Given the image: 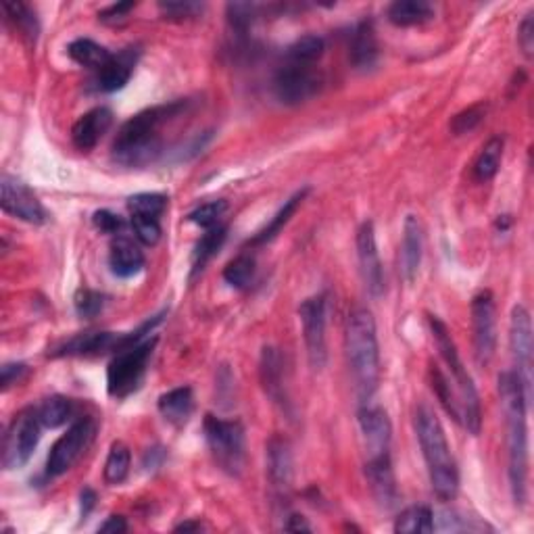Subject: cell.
<instances>
[{
  "instance_id": "60d3db41",
  "label": "cell",
  "mask_w": 534,
  "mask_h": 534,
  "mask_svg": "<svg viewBox=\"0 0 534 534\" xmlns=\"http://www.w3.org/2000/svg\"><path fill=\"white\" fill-rule=\"evenodd\" d=\"M487 103H476V105H472V107H467V109H464V111H459L456 118L451 119V124H449V128H451V132L456 134V136H464V134H470L472 129H476L480 126V121L485 119V115H487Z\"/></svg>"
},
{
  "instance_id": "603a6c76",
  "label": "cell",
  "mask_w": 534,
  "mask_h": 534,
  "mask_svg": "<svg viewBox=\"0 0 534 534\" xmlns=\"http://www.w3.org/2000/svg\"><path fill=\"white\" fill-rule=\"evenodd\" d=\"M349 59L353 63V67L359 71H367L376 65L378 40L372 21H362V24L355 27V32H353Z\"/></svg>"
},
{
  "instance_id": "8fae6325",
  "label": "cell",
  "mask_w": 534,
  "mask_h": 534,
  "mask_svg": "<svg viewBox=\"0 0 534 534\" xmlns=\"http://www.w3.org/2000/svg\"><path fill=\"white\" fill-rule=\"evenodd\" d=\"M303 338H305L307 357L313 370H322L326 365V297L317 294L301 303L299 307Z\"/></svg>"
},
{
  "instance_id": "2e32d148",
  "label": "cell",
  "mask_w": 534,
  "mask_h": 534,
  "mask_svg": "<svg viewBox=\"0 0 534 534\" xmlns=\"http://www.w3.org/2000/svg\"><path fill=\"white\" fill-rule=\"evenodd\" d=\"M359 430H362L367 459L391 453L393 426L388 420V414L380 407L365 406L359 409Z\"/></svg>"
},
{
  "instance_id": "6da1fadb",
  "label": "cell",
  "mask_w": 534,
  "mask_h": 534,
  "mask_svg": "<svg viewBox=\"0 0 534 534\" xmlns=\"http://www.w3.org/2000/svg\"><path fill=\"white\" fill-rule=\"evenodd\" d=\"M189 100L157 105L129 118L115 136L111 155L126 168H147L163 153L161 128L189 109Z\"/></svg>"
},
{
  "instance_id": "f5cc1de1",
  "label": "cell",
  "mask_w": 534,
  "mask_h": 534,
  "mask_svg": "<svg viewBox=\"0 0 534 534\" xmlns=\"http://www.w3.org/2000/svg\"><path fill=\"white\" fill-rule=\"evenodd\" d=\"M79 499H82V518H88L90 511L95 509V505H97V493L92 488H84Z\"/></svg>"
},
{
  "instance_id": "f35d334b",
  "label": "cell",
  "mask_w": 534,
  "mask_h": 534,
  "mask_svg": "<svg viewBox=\"0 0 534 534\" xmlns=\"http://www.w3.org/2000/svg\"><path fill=\"white\" fill-rule=\"evenodd\" d=\"M259 9H262V6L255 3H230L226 6V17L230 27H232V32L236 36L249 34L252 24H255V19L259 17Z\"/></svg>"
},
{
  "instance_id": "5b68a950",
  "label": "cell",
  "mask_w": 534,
  "mask_h": 534,
  "mask_svg": "<svg viewBox=\"0 0 534 534\" xmlns=\"http://www.w3.org/2000/svg\"><path fill=\"white\" fill-rule=\"evenodd\" d=\"M428 323L440 357H443L447 370L451 374L453 385H456V393L461 407V426L476 436L480 432V399L478 393H476L472 376L467 374L464 364H461L457 346L453 343L449 328L445 326V322L438 320L436 315H428Z\"/></svg>"
},
{
  "instance_id": "484cf974",
  "label": "cell",
  "mask_w": 534,
  "mask_h": 534,
  "mask_svg": "<svg viewBox=\"0 0 534 534\" xmlns=\"http://www.w3.org/2000/svg\"><path fill=\"white\" fill-rule=\"evenodd\" d=\"M159 411L165 417V422L173 426H184L190 420L194 409V396L190 386L171 388L169 393L159 396Z\"/></svg>"
},
{
  "instance_id": "b9f144b4",
  "label": "cell",
  "mask_w": 534,
  "mask_h": 534,
  "mask_svg": "<svg viewBox=\"0 0 534 534\" xmlns=\"http://www.w3.org/2000/svg\"><path fill=\"white\" fill-rule=\"evenodd\" d=\"M105 303H107L105 294L98 291H92V288H82V291L76 293V299H74L77 315L86 317V320H92V317H97L100 312H103Z\"/></svg>"
},
{
  "instance_id": "c3c4849f",
  "label": "cell",
  "mask_w": 534,
  "mask_h": 534,
  "mask_svg": "<svg viewBox=\"0 0 534 534\" xmlns=\"http://www.w3.org/2000/svg\"><path fill=\"white\" fill-rule=\"evenodd\" d=\"M134 3H118V5H111L107 6V9H103L98 13V19L103 21V24L107 26H118L121 24V21H126L128 13L134 9Z\"/></svg>"
},
{
  "instance_id": "1f68e13d",
  "label": "cell",
  "mask_w": 534,
  "mask_h": 534,
  "mask_svg": "<svg viewBox=\"0 0 534 534\" xmlns=\"http://www.w3.org/2000/svg\"><path fill=\"white\" fill-rule=\"evenodd\" d=\"M503 147L505 142L499 136L490 139L482 150L476 157L474 161V180L476 182H490L497 176V171L501 168V159H503Z\"/></svg>"
},
{
  "instance_id": "4fadbf2b",
  "label": "cell",
  "mask_w": 534,
  "mask_h": 534,
  "mask_svg": "<svg viewBox=\"0 0 534 534\" xmlns=\"http://www.w3.org/2000/svg\"><path fill=\"white\" fill-rule=\"evenodd\" d=\"M0 190H3L0 205H3L5 213H9L21 221L34 223V226L48 221L46 209L42 207L38 197L30 190V186L21 182L19 178L3 173V178H0Z\"/></svg>"
},
{
  "instance_id": "ac0fdd59",
  "label": "cell",
  "mask_w": 534,
  "mask_h": 534,
  "mask_svg": "<svg viewBox=\"0 0 534 534\" xmlns=\"http://www.w3.org/2000/svg\"><path fill=\"white\" fill-rule=\"evenodd\" d=\"M365 478H367V485H370L374 499L378 501L380 508L391 509L396 501V480L393 472L391 453L367 459Z\"/></svg>"
},
{
  "instance_id": "4316f807",
  "label": "cell",
  "mask_w": 534,
  "mask_h": 534,
  "mask_svg": "<svg viewBox=\"0 0 534 534\" xmlns=\"http://www.w3.org/2000/svg\"><path fill=\"white\" fill-rule=\"evenodd\" d=\"M386 17L396 27L422 26L435 17V6L426 0H396L388 6Z\"/></svg>"
},
{
  "instance_id": "d6986e66",
  "label": "cell",
  "mask_w": 534,
  "mask_h": 534,
  "mask_svg": "<svg viewBox=\"0 0 534 534\" xmlns=\"http://www.w3.org/2000/svg\"><path fill=\"white\" fill-rule=\"evenodd\" d=\"M111 121L113 113L107 107H97V109L84 113L71 128V142L76 144V149L88 153L107 134V129L111 128Z\"/></svg>"
},
{
  "instance_id": "7dc6e473",
  "label": "cell",
  "mask_w": 534,
  "mask_h": 534,
  "mask_svg": "<svg viewBox=\"0 0 534 534\" xmlns=\"http://www.w3.org/2000/svg\"><path fill=\"white\" fill-rule=\"evenodd\" d=\"M518 45H519V48H522V53L530 59L532 50H534V15L532 13H529V15L524 17L522 24H519Z\"/></svg>"
},
{
  "instance_id": "44dd1931",
  "label": "cell",
  "mask_w": 534,
  "mask_h": 534,
  "mask_svg": "<svg viewBox=\"0 0 534 534\" xmlns=\"http://www.w3.org/2000/svg\"><path fill=\"white\" fill-rule=\"evenodd\" d=\"M124 336V334H121ZM121 336L113 334V332H84L71 338L53 353V357L65 355H98V353L107 351H119Z\"/></svg>"
},
{
  "instance_id": "83f0119b",
  "label": "cell",
  "mask_w": 534,
  "mask_h": 534,
  "mask_svg": "<svg viewBox=\"0 0 534 534\" xmlns=\"http://www.w3.org/2000/svg\"><path fill=\"white\" fill-rule=\"evenodd\" d=\"M5 17L9 24L15 27V32L21 34V38L36 45L40 34L38 19H36V13L27 6L26 3H19V0H5L3 3Z\"/></svg>"
},
{
  "instance_id": "bcb514c9",
  "label": "cell",
  "mask_w": 534,
  "mask_h": 534,
  "mask_svg": "<svg viewBox=\"0 0 534 534\" xmlns=\"http://www.w3.org/2000/svg\"><path fill=\"white\" fill-rule=\"evenodd\" d=\"M92 223L100 230L103 234H113V236H119L121 230H124V220L119 218V215H115L111 211H97L95 215H92Z\"/></svg>"
},
{
  "instance_id": "681fc988",
  "label": "cell",
  "mask_w": 534,
  "mask_h": 534,
  "mask_svg": "<svg viewBox=\"0 0 534 534\" xmlns=\"http://www.w3.org/2000/svg\"><path fill=\"white\" fill-rule=\"evenodd\" d=\"M27 376V365L26 364H5L3 365V376H0V382H3V391H9L13 385H17Z\"/></svg>"
},
{
  "instance_id": "11a10c76",
  "label": "cell",
  "mask_w": 534,
  "mask_h": 534,
  "mask_svg": "<svg viewBox=\"0 0 534 534\" xmlns=\"http://www.w3.org/2000/svg\"><path fill=\"white\" fill-rule=\"evenodd\" d=\"M501 220H497V228H501V230H508V226H509V215H499Z\"/></svg>"
},
{
  "instance_id": "f1b7e54d",
  "label": "cell",
  "mask_w": 534,
  "mask_h": 534,
  "mask_svg": "<svg viewBox=\"0 0 534 534\" xmlns=\"http://www.w3.org/2000/svg\"><path fill=\"white\" fill-rule=\"evenodd\" d=\"M228 238V228L226 226H215L207 230V234L197 242L192 252V270H190V280H194L199 273H203L207 263L218 255V251L223 247Z\"/></svg>"
},
{
  "instance_id": "7402d4cb",
  "label": "cell",
  "mask_w": 534,
  "mask_h": 534,
  "mask_svg": "<svg viewBox=\"0 0 534 534\" xmlns=\"http://www.w3.org/2000/svg\"><path fill=\"white\" fill-rule=\"evenodd\" d=\"M136 61H139V50L126 48L119 55H113L111 61L105 65L103 69L97 71V84L98 90L103 92H118L129 82L134 74Z\"/></svg>"
},
{
  "instance_id": "d6a6232c",
  "label": "cell",
  "mask_w": 534,
  "mask_h": 534,
  "mask_svg": "<svg viewBox=\"0 0 534 534\" xmlns=\"http://www.w3.org/2000/svg\"><path fill=\"white\" fill-rule=\"evenodd\" d=\"M435 530V514L428 505H414L401 511V516L395 522V532L401 534H417Z\"/></svg>"
},
{
  "instance_id": "7bdbcfd3",
  "label": "cell",
  "mask_w": 534,
  "mask_h": 534,
  "mask_svg": "<svg viewBox=\"0 0 534 534\" xmlns=\"http://www.w3.org/2000/svg\"><path fill=\"white\" fill-rule=\"evenodd\" d=\"M226 209H228L226 200H211V203H205L194 209V211L189 215V220L192 223H197L199 228L211 230L215 226H220V220L221 215L226 213Z\"/></svg>"
},
{
  "instance_id": "7a4b0ae2",
  "label": "cell",
  "mask_w": 534,
  "mask_h": 534,
  "mask_svg": "<svg viewBox=\"0 0 534 534\" xmlns=\"http://www.w3.org/2000/svg\"><path fill=\"white\" fill-rule=\"evenodd\" d=\"M499 396L505 424H508L509 488L518 508H524L526 499H529V428H526L529 399H526L524 385L516 372L501 374Z\"/></svg>"
},
{
  "instance_id": "9a60e30c",
  "label": "cell",
  "mask_w": 534,
  "mask_h": 534,
  "mask_svg": "<svg viewBox=\"0 0 534 534\" xmlns=\"http://www.w3.org/2000/svg\"><path fill=\"white\" fill-rule=\"evenodd\" d=\"M357 257L362 267L364 284L374 299L385 294V270L376 247V230L374 221H364L357 230Z\"/></svg>"
},
{
  "instance_id": "f907efd6",
  "label": "cell",
  "mask_w": 534,
  "mask_h": 534,
  "mask_svg": "<svg viewBox=\"0 0 534 534\" xmlns=\"http://www.w3.org/2000/svg\"><path fill=\"white\" fill-rule=\"evenodd\" d=\"M128 530V522L124 516H111L107 518V522L100 526L98 532H111V534H119Z\"/></svg>"
},
{
  "instance_id": "ffe728a7",
  "label": "cell",
  "mask_w": 534,
  "mask_h": 534,
  "mask_svg": "<svg viewBox=\"0 0 534 534\" xmlns=\"http://www.w3.org/2000/svg\"><path fill=\"white\" fill-rule=\"evenodd\" d=\"M424 252V230L416 215H407L403 223V242H401V272L407 282H414L420 272Z\"/></svg>"
},
{
  "instance_id": "30bf717a",
  "label": "cell",
  "mask_w": 534,
  "mask_h": 534,
  "mask_svg": "<svg viewBox=\"0 0 534 534\" xmlns=\"http://www.w3.org/2000/svg\"><path fill=\"white\" fill-rule=\"evenodd\" d=\"M97 435V424L92 417L77 420L65 435L56 440L46 459V474L50 478H56L69 470L76 464L79 456L88 449L92 438Z\"/></svg>"
},
{
  "instance_id": "4dcf8cb0",
  "label": "cell",
  "mask_w": 534,
  "mask_h": 534,
  "mask_svg": "<svg viewBox=\"0 0 534 534\" xmlns=\"http://www.w3.org/2000/svg\"><path fill=\"white\" fill-rule=\"evenodd\" d=\"M67 55L82 67L100 71L111 61V53L90 38H77L67 46Z\"/></svg>"
},
{
  "instance_id": "7c38bea8",
  "label": "cell",
  "mask_w": 534,
  "mask_h": 534,
  "mask_svg": "<svg viewBox=\"0 0 534 534\" xmlns=\"http://www.w3.org/2000/svg\"><path fill=\"white\" fill-rule=\"evenodd\" d=\"M509 349L514 355L516 374L522 380L526 399L530 403V386H532V322L530 313L524 305H516L511 309L509 320Z\"/></svg>"
},
{
  "instance_id": "cb8c5ba5",
  "label": "cell",
  "mask_w": 534,
  "mask_h": 534,
  "mask_svg": "<svg viewBox=\"0 0 534 534\" xmlns=\"http://www.w3.org/2000/svg\"><path fill=\"white\" fill-rule=\"evenodd\" d=\"M111 272L119 278H132L144 267V252L140 251L132 238L118 236L111 242V255H109Z\"/></svg>"
},
{
  "instance_id": "816d5d0a",
  "label": "cell",
  "mask_w": 534,
  "mask_h": 534,
  "mask_svg": "<svg viewBox=\"0 0 534 534\" xmlns=\"http://www.w3.org/2000/svg\"><path fill=\"white\" fill-rule=\"evenodd\" d=\"M284 530H288V532H312V526L307 524V519L303 516L293 514V516H288Z\"/></svg>"
},
{
  "instance_id": "f6af8a7d",
  "label": "cell",
  "mask_w": 534,
  "mask_h": 534,
  "mask_svg": "<svg viewBox=\"0 0 534 534\" xmlns=\"http://www.w3.org/2000/svg\"><path fill=\"white\" fill-rule=\"evenodd\" d=\"M159 11L169 19H192L199 17L205 11V5L190 3V0H180V3H159Z\"/></svg>"
},
{
  "instance_id": "ba28073f",
  "label": "cell",
  "mask_w": 534,
  "mask_h": 534,
  "mask_svg": "<svg viewBox=\"0 0 534 534\" xmlns=\"http://www.w3.org/2000/svg\"><path fill=\"white\" fill-rule=\"evenodd\" d=\"M42 422L38 409L27 407L21 409L13 417L9 428H6L3 443V466L5 470H19L34 456L36 447L40 443Z\"/></svg>"
},
{
  "instance_id": "5bb4252c",
  "label": "cell",
  "mask_w": 534,
  "mask_h": 534,
  "mask_svg": "<svg viewBox=\"0 0 534 534\" xmlns=\"http://www.w3.org/2000/svg\"><path fill=\"white\" fill-rule=\"evenodd\" d=\"M472 328L476 362L478 365H487L493 359L497 346L495 299L488 291H480L472 299Z\"/></svg>"
},
{
  "instance_id": "d4e9b609",
  "label": "cell",
  "mask_w": 534,
  "mask_h": 534,
  "mask_svg": "<svg viewBox=\"0 0 534 534\" xmlns=\"http://www.w3.org/2000/svg\"><path fill=\"white\" fill-rule=\"evenodd\" d=\"M259 374H262L263 388L265 393L272 396V401L286 407L288 396L284 393V364L278 349L265 346L262 353V367H259Z\"/></svg>"
},
{
  "instance_id": "52a82bcc",
  "label": "cell",
  "mask_w": 534,
  "mask_h": 534,
  "mask_svg": "<svg viewBox=\"0 0 534 534\" xmlns=\"http://www.w3.org/2000/svg\"><path fill=\"white\" fill-rule=\"evenodd\" d=\"M209 451L223 472L238 476L244 466V428L238 420H221L209 414L203 424Z\"/></svg>"
},
{
  "instance_id": "8992f818",
  "label": "cell",
  "mask_w": 534,
  "mask_h": 534,
  "mask_svg": "<svg viewBox=\"0 0 534 534\" xmlns=\"http://www.w3.org/2000/svg\"><path fill=\"white\" fill-rule=\"evenodd\" d=\"M155 344L157 338H147V341L119 351L113 357L109 370H107V391H109L111 396L126 399V396L139 391Z\"/></svg>"
},
{
  "instance_id": "ab89813d",
  "label": "cell",
  "mask_w": 534,
  "mask_h": 534,
  "mask_svg": "<svg viewBox=\"0 0 534 534\" xmlns=\"http://www.w3.org/2000/svg\"><path fill=\"white\" fill-rule=\"evenodd\" d=\"M168 207V197L157 192H142L134 194L128 200V209L132 215H144V218H161V213Z\"/></svg>"
},
{
  "instance_id": "9c48e42d",
  "label": "cell",
  "mask_w": 534,
  "mask_h": 534,
  "mask_svg": "<svg viewBox=\"0 0 534 534\" xmlns=\"http://www.w3.org/2000/svg\"><path fill=\"white\" fill-rule=\"evenodd\" d=\"M323 77L315 65L288 61L273 76V95L282 105L294 107L307 103L322 90Z\"/></svg>"
},
{
  "instance_id": "e0dca14e",
  "label": "cell",
  "mask_w": 534,
  "mask_h": 534,
  "mask_svg": "<svg viewBox=\"0 0 534 534\" xmlns=\"http://www.w3.org/2000/svg\"><path fill=\"white\" fill-rule=\"evenodd\" d=\"M267 480L278 497H288L293 485V453L291 445L280 436L267 443Z\"/></svg>"
},
{
  "instance_id": "ee69618b",
  "label": "cell",
  "mask_w": 534,
  "mask_h": 534,
  "mask_svg": "<svg viewBox=\"0 0 534 534\" xmlns=\"http://www.w3.org/2000/svg\"><path fill=\"white\" fill-rule=\"evenodd\" d=\"M132 228L139 242L147 244V247H155L161 238V223L159 218H144V215H132Z\"/></svg>"
},
{
  "instance_id": "277c9868",
  "label": "cell",
  "mask_w": 534,
  "mask_h": 534,
  "mask_svg": "<svg viewBox=\"0 0 534 534\" xmlns=\"http://www.w3.org/2000/svg\"><path fill=\"white\" fill-rule=\"evenodd\" d=\"M416 432L420 440L422 456L428 466L430 485L440 501L456 499L459 490V470L447 443L445 430L435 411L428 406H420L416 411Z\"/></svg>"
},
{
  "instance_id": "3957f363",
  "label": "cell",
  "mask_w": 534,
  "mask_h": 534,
  "mask_svg": "<svg viewBox=\"0 0 534 534\" xmlns=\"http://www.w3.org/2000/svg\"><path fill=\"white\" fill-rule=\"evenodd\" d=\"M346 357L359 401L370 403L380 382V346L374 315L355 309L346 322Z\"/></svg>"
},
{
  "instance_id": "db71d44e",
  "label": "cell",
  "mask_w": 534,
  "mask_h": 534,
  "mask_svg": "<svg viewBox=\"0 0 534 534\" xmlns=\"http://www.w3.org/2000/svg\"><path fill=\"white\" fill-rule=\"evenodd\" d=\"M203 526H200V522H184L176 526V532H199Z\"/></svg>"
},
{
  "instance_id": "e575fe53",
  "label": "cell",
  "mask_w": 534,
  "mask_h": 534,
  "mask_svg": "<svg viewBox=\"0 0 534 534\" xmlns=\"http://www.w3.org/2000/svg\"><path fill=\"white\" fill-rule=\"evenodd\" d=\"M323 50H326V42H323L322 36L315 34H307L299 38L297 42H293L291 46L286 50V59L294 61V63H305V65H315L322 59Z\"/></svg>"
},
{
  "instance_id": "836d02e7",
  "label": "cell",
  "mask_w": 534,
  "mask_h": 534,
  "mask_svg": "<svg viewBox=\"0 0 534 534\" xmlns=\"http://www.w3.org/2000/svg\"><path fill=\"white\" fill-rule=\"evenodd\" d=\"M430 382H432V391H435V395L438 396L440 406L447 409V414H449L453 420L461 424V407H459L456 388L451 386L449 376H447L436 364L430 365Z\"/></svg>"
},
{
  "instance_id": "74e56055",
  "label": "cell",
  "mask_w": 534,
  "mask_h": 534,
  "mask_svg": "<svg viewBox=\"0 0 534 534\" xmlns=\"http://www.w3.org/2000/svg\"><path fill=\"white\" fill-rule=\"evenodd\" d=\"M255 257L249 252H241L223 267V280L232 288H247L255 278Z\"/></svg>"
},
{
  "instance_id": "f546056e",
  "label": "cell",
  "mask_w": 534,
  "mask_h": 534,
  "mask_svg": "<svg viewBox=\"0 0 534 534\" xmlns=\"http://www.w3.org/2000/svg\"><path fill=\"white\" fill-rule=\"evenodd\" d=\"M307 192H309V189H303V190H299V192H294L293 197L288 199L286 203L278 209V213L273 215L272 221L267 223V226H265L263 230H259L257 236L252 238V241L249 242L251 247H259V244H267V242H272L273 238H276L280 232H282L286 223L291 221V218H293V215H294V211H297L299 205L303 203V200H305Z\"/></svg>"
},
{
  "instance_id": "8d00e7d4",
  "label": "cell",
  "mask_w": 534,
  "mask_h": 534,
  "mask_svg": "<svg viewBox=\"0 0 534 534\" xmlns=\"http://www.w3.org/2000/svg\"><path fill=\"white\" fill-rule=\"evenodd\" d=\"M129 449L124 443H113L109 456L105 461V482L107 485H121L129 474Z\"/></svg>"
},
{
  "instance_id": "d590c367",
  "label": "cell",
  "mask_w": 534,
  "mask_h": 534,
  "mask_svg": "<svg viewBox=\"0 0 534 534\" xmlns=\"http://www.w3.org/2000/svg\"><path fill=\"white\" fill-rule=\"evenodd\" d=\"M71 414H74V403H71L67 396H48V399L38 407V416L42 426L46 428H59L65 422L69 420Z\"/></svg>"
}]
</instances>
